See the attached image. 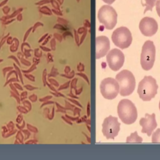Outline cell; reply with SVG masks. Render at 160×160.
<instances>
[{
	"label": "cell",
	"mask_w": 160,
	"mask_h": 160,
	"mask_svg": "<svg viewBox=\"0 0 160 160\" xmlns=\"http://www.w3.org/2000/svg\"><path fill=\"white\" fill-rule=\"evenodd\" d=\"M156 10L158 13V15L160 17V0H158L156 2Z\"/></svg>",
	"instance_id": "cell-16"
},
{
	"label": "cell",
	"mask_w": 160,
	"mask_h": 160,
	"mask_svg": "<svg viewBox=\"0 0 160 160\" xmlns=\"http://www.w3.org/2000/svg\"><path fill=\"white\" fill-rule=\"evenodd\" d=\"M139 124L142 127L141 132L146 133L148 136H150L152 131L157 127L155 114L152 113V114H149L146 113L145 117L141 118Z\"/></svg>",
	"instance_id": "cell-11"
},
{
	"label": "cell",
	"mask_w": 160,
	"mask_h": 160,
	"mask_svg": "<svg viewBox=\"0 0 160 160\" xmlns=\"http://www.w3.org/2000/svg\"><path fill=\"white\" fill-rule=\"evenodd\" d=\"M106 61L108 66L111 70L117 71L123 66L124 55L121 50L117 48H114L107 53Z\"/></svg>",
	"instance_id": "cell-9"
},
{
	"label": "cell",
	"mask_w": 160,
	"mask_h": 160,
	"mask_svg": "<svg viewBox=\"0 0 160 160\" xmlns=\"http://www.w3.org/2000/svg\"><path fill=\"white\" fill-rule=\"evenodd\" d=\"M158 0H144L145 2L142 6L146 7L144 13H146L148 11H152L153 7L155 6L156 2Z\"/></svg>",
	"instance_id": "cell-14"
},
{
	"label": "cell",
	"mask_w": 160,
	"mask_h": 160,
	"mask_svg": "<svg viewBox=\"0 0 160 160\" xmlns=\"http://www.w3.org/2000/svg\"><path fill=\"white\" fill-rule=\"evenodd\" d=\"M98 18L106 29L111 30L116 25L118 14L115 9L109 4L103 5L98 11Z\"/></svg>",
	"instance_id": "cell-4"
},
{
	"label": "cell",
	"mask_w": 160,
	"mask_h": 160,
	"mask_svg": "<svg viewBox=\"0 0 160 160\" xmlns=\"http://www.w3.org/2000/svg\"><path fill=\"white\" fill-rule=\"evenodd\" d=\"M142 138L138 136L137 131L131 133L129 136L126 138V142H141Z\"/></svg>",
	"instance_id": "cell-13"
},
{
	"label": "cell",
	"mask_w": 160,
	"mask_h": 160,
	"mask_svg": "<svg viewBox=\"0 0 160 160\" xmlns=\"http://www.w3.org/2000/svg\"><path fill=\"white\" fill-rule=\"evenodd\" d=\"M151 141L153 143L160 142V128H158V129L152 133Z\"/></svg>",
	"instance_id": "cell-15"
},
{
	"label": "cell",
	"mask_w": 160,
	"mask_h": 160,
	"mask_svg": "<svg viewBox=\"0 0 160 160\" xmlns=\"http://www.w3.org/2000/svg\"><path fill=\"white\" fill-rule=\"evenodd\" d=\"M139 28L142 35L150 37L156 33L158 24L154 18L144 17L140 21Z\"/></svg>",
	"instance_id": "cell-10"
},
{
	"label": "cell",
	"mask_w": 160,
	"mask_h": 160,
	"mask_svg": "<svg viewBox=\"0 0 160 160\" xmlns=\"http://www.w3.org/2000/svg\"><path fill=\"white\" fill-rule=\"evenodd\" d=\"M156 48L152 41H146L142 47L141 53V66L145 71L150 70L154 63Z\"/></svg>",
	"instance_id": "cell-5"
},
{
	"label": "cell",
	"mask_w": 160,
	"mask_h": 160,
	"mask_svg": "<svg viewBox=\"0 0 160 160\" xmlns=\"http://www.w3.org/2000/svg\"><path fill=\"white\" fill-rule=\"evenodd\" d=\"M117 111L119 119L126 124H131L137 119V109L134 103L128 99H121L119 102Z\"/></svg>",
	"instance_id": "cell-1"
},
{
	"label": "cell",
	"mask_w": 160,
	"mask_h": 160,
	"mask_svg": "<svg viewBox=\"0 0 160 160\" xmlns=\"http://www.w3.org/2000/svg\"><path fill=\"white\" fill-rule=\"evenodd\" d=\"M111 39L114 45L121 49L128 48L132 41L129 29L124 26L116 29L112 34Z\"/></svg>",
	"instance_id": "cell-6"
},
{
	"label": "cell",
	"mask_w": 160,
	"mask_h": 160,
	"mask_svg": "<svg viewBox=\"0 0 160 160\" xmlns=\"http://www.w3.org/2000/svg\"><path fill=\"white\" fill-rule=\"evenodd\" d=\"M100 91L105 99H113L119 93V84L116 79L112 78H106L101 82Z\"/></svg>",
	"instance_id": "cell-7"
},
{
	"label": "cell",
	"mask_w": 160,
	"mask_h": 160,
	"mask_svg": "<svg viewBox=\"0 0 160 160\" xmlns=\"http://www.w3.org/2000/svg\"><path fill=\"white\" fill-rule=\"evenodd\" d=\"M96 59L105 56L110 49V42L108 37L100 36L96 38Z\"/></svg>",
	"instance_id": "cell-12"
},
{
	"label": "cell",
	"mask_w": 160,
	"mask_h": 160,
	"mask_svg": "<svg viewBox=\"0 0 160 160\" xmlns=\"http://www.w3.org/2000/svg\"><path fill=\"white\" fill-rule=\"evenodd\" d=\"M158 88L156 80L151 76H145L139 82L137 92L142 101H149L155 97Z\"/></svg>",
	"instance_id": "cell-2"
},
{
	"label": "cell",
	"mask_w": 160,
	"mask_h": 160,
	"mask_svg": "<svg viewBox=\"0 0 160 160\" xmlns=\"http://www.w3.org/2000/svg\"><path fill=\"white\" fill-rule=\"evenodd\" d=\"M102 1L108 4H111L115 1V0H102Z\"/></svg>",
	"instance_id": "cell-17"
},
{
	"label": "cell",
	"mask_w": 160,
	"mask_h": 160,
	"mask_svg": "<svg viewBox=\"0 0 160 160\" xmlns=\"http://www.w3.org/2000/svg\"><path fill=\"white\" fill-rule=\"evenodd\" d=\"M119 84V93L122 96L131 94L136 86V80L133 74L129 70L124 69L118 73L115 79Z\"/></svg>",
	"instance_id": "cell-3"
},
{
	"label": "cell",
	"mask_w": 160,
	"mask_h": 160,
	"mask_svg": "<svg viewBox=\"0 0 160 160\" xmlns=\"http://www.w3.org/2000/svg\"><path fill=\"white\" fill-rule=\"evenodd\" d=\"M102 127V134L106 139H114L120 130V123L116 117L110 115L104 119Z\"/></svg>",
	"instance_id": "cell-8"
},
{
	"label": "cell",
	"mask_w": 160,
	"mask_h": 160,
	"mask_svg": "<svg viewBox=\"0 0 160 160\" xmlns=\"http://www.w3.org/2000/svg\"><path fill=\"white\" fill-rule=\"evenodd\" d=\"M159 110H160V101H159Z\"/></svg>",
	"instance_id": "cell-18"
}]
</instances>
